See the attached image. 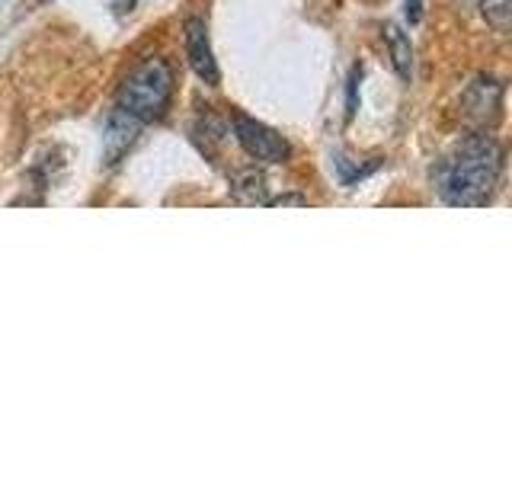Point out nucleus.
Segmentation results:
<instances>
[{
  "instance_id": "10",
  "label": "nucleus",
  "mask_w": 512,
  "mask_h": 480,
  "mask_svg": "<svg viewBox=\"0 0 512 480\" xmlns=\"http://www.w3.org/2000/svg\"><path fill=\"white\" fill-rule=\"evenodd\" d=\"M359 77H362V71L352 68V74H349V106H346L349 119L356 116V109H359Z\"/></svg>"
},
{
  "instance_id": "8",
  "label": "nucleus",
  "mask_w": 512,
  "mask_h": 480,
  "mask_svg": "<svg viewBox=\"0 0 512 480\" xmlns=\"http://www.w3.org/2000/svg\"><path fill=\"white\" fill-rule=\"evenodd\" d=\"M231 189H234V196H237L240 202H247V205L263 202V205H266V176H263V173H256V170L237 173Z\"/></svg>"
},
{
  "instance_id": "2",
  "label": "nucleus",
  "mask_w": 512,
  "mask_h": 480,
  "mask_svg": "<svg viewBox=\"0 0 512 480\" xmlns=\"http://www.w3.org/2000/svg\"><path fill=\"white\" fill-rule=\"evenodd\" d=\"M173 100V68L164 58H144L119 87V109L138 122H157L167 116Z\"/></svg>"
},
{
  "instance_id": "11",
  "label": "nucleus",
  "mask_w": 512,
  "mask_h": 480,
  "mask_svg": "<svg viewBox=\"0 0 512 480\" xmlns=\"http://www.w3.org/2000/svg\"><path fill=\"white\" fill-rule=\"evenodd\" d=\"M269 208H285V205H295V208H308V196H279V199H266Z\"/></svg>"
},
{
  "instance_id": "7",
  "label": "nucleus",
  "mask_w": 512,
  "mask_h": 480,
  "mask_svg": "<svg viewBox=\"0 0 512 480\" xmlns=\"http://www.w3.org/2000/svg\"><path fill=\"white\" fill-rule=\"evenodd\" d=\"M384 39H388V52H391V61H394V71L410 80V71H413V45H410V36L397 23H388L384 26Z\"/></svg>"
},
{
  "instance_id": "13",
  "label": "nucleus",
  "mask_w": 512,
  "mask_h": 480,
  "mask_svg": "<svg viewBox=\"0 0 512 480\" xmlns=\"http://www.w3.org/2000/svg\"><path fill=\"white\" fill-rule=\"evenodd\" d=\"M112 4V10H116L119 16H125V13H132L135 10V0H109Z\"/></svg>"
},
{
  "instance_id": "4",
  "label": "nucleus",
  "mask_w": 512,
  "mask_h": 480,
  "mask_svg": "<svg viewBox=\"0 0 512 480\" xmlns=\"http://www.w3.org/2000/svg\"><path fill=\"white\" fill-rule=\"evenodd\" d=\"M461 116L474 128H490L503 116V84L493 77H477L461 93Z\"/></svg>"
},
{
  "instance_id": "1",
  "label": "nucleus",
  "mask_w": 512,
  "mask_h": 480,
  "mask_svg": "<svg viewBox=\"0 0 512 480\" xmlns=\"http://www.w3.org/2000/svg\"><path fill=\"white\" fill-rule=\"evenodd\" d=\"M503 144L487 128L458 138L436 167V192L455 208L487 205L503 176Z\"/></svg>"
},
{
  "instance_id": "14",
  "label": "nucleus",
  "mask_w": 512,
  "mask_h": 480,
  "mask_svg": "<svg viewBox=\"0 0 512 480\" xmlns=\"http://www.w3.org/2000/svg\"><path fill=\"white\" fill-rule=\"evenodd\" d=\"M39 4H48V0H39Z\"/></svg>"
},
{
  "instance_id": "12",
  "label": "nucleus",
  "mask_w": 512,
  "mask_h": 480,
  "mask_svg": "<svg viewBox=\"0 0 512 480\" xmlns=\"http://www.w3.org/2000/svg\"><path fill=\"white\" fill-rule=\"evenodd\" d=\"M420 16H423L420 0H407V20H410V23H420Z\"/></svg>"
},
{
  "instance_id": "3",
  "label": "nucleus",
  "mask_w": 512,
  "mask_h": 480,
  "mask_svg": "<svg viewBox=\"0 0 512 480\" xmlns=\"http://www.w3.org/2000/svg\"><path fill=\"white\" fill-rule=\"evenodd\" d=\"M234 138L253 160L260 164H285L292 157V144L279 132H272L269 125L256 122L250 116H234Z\"/></svg>"
},
{
  "instance_id": "5",
  "label": "nucleus",
  "mask_w": 512,
  "mask_h": 480,
  "mask_svg": "<svg viewBox=\"0 0 512 480\" xmlns=\"http://www.w3.org/2000/svg\"><path fill=\"white\" fill-rule=\"evenodd\" d=\"M186 58L192 64V71L202 80V84L215 87L221 74H218V61H215V52H212V39H208V26L199 16H192L186 20Z\"/></svg>"
},
{
  "instance_id": "6",
  "label": "nucleus",
  "mask_w": 512,
  "mask_h": 480,
  "mask_svg": "<svg viewBox=\"0 0 512 480\" xmlns=\"http://www.w3.org/2000/svg\"><path fill=\"white\" fill-rule=\"evenodd\" d=\"M141 125L144 122H138L135 116H128V112H122V109L112 112L109 122H106V132H103V164L106 167L119 164V160L132 151V144L141 135Z\"/></svg>"
},
{
  "instance_id": "9",
  "label": "nucleus",
  "mask_w": 512,
  "mask_h": 480,
  "mask_svg": "<svg viewBox=\"0 0 512 480\" xmlns=\"http://www.w3.org/2000/svg\"><path fill=\"white\" fill-rule=\"evenodd\" d=\"M480 13L496 32H509L512 26V0H480Z\"/></svg>"
}]
</instances>
